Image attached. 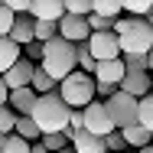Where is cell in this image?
<instances>
[{"label":"cell","mask_w":153,"mask_h":153,"mask_svg":"<svg viewBox=\"0 0 153 153\" xmlns=\"http://www.w3.org/2000/svg\"><path fill=\"white\" fill-rule=\"evenodd\" d=\"M30 117L39 124L42 137H46V134H65V130H68V124H72V108L62 101L59 91L39 94V101H36V108H33Z\"/></svg>","instance_id":"cell-1"},{"label":"cell","mask_w":153,"mask_h":153,"mask_svg":"<svg viewBox=\"0 0 153 153\" xmlns=\"http://www.w3.org/2000/svg\"><path fill=\"white\" fill-rule=\"evenodd\" d=\"M114 33L121 39V52L124 56H147L153 49V26L143 16H127L114 23Z\"/></svg>","instance_id":"cell-2"},{"label":"cell","mask_w":153,"mask_h":153,"mask_svg":"<svg viewBox=\"0 0 153 153\" xmlns=\"http://www.w3.org/2000/svg\"><path fill=\"white\" fill-rule=\"evenodd\" d=\"M42 68L56 78V82H65L75 68H78V46L56 36L52 42H46V52H42Z\"/></svg>","instance_id":"cell-3"},{"label":"cell","mask_w":153,"mask_h":153,"mask_svg":"<svg viewBox=\"0 0 153 153\" xmlns=\"http://www.w3.org/2000/svg\"><path fill=\"white\" fill-rule=\"evenodd\" d=\"M59 94L72 111H85L94 101V94H98V82L88 72H72L65 82H59Z\"/></svg>","instance_id":"cell-4"},{"label":"cell","mask_w":153,"mask_h":153,"mask_svg":"<svg viewBox=\"0 0 153 153\" xmlns=\"http://www.w3.org/2000/svg\"><path fill=\"white\" fill-rule=\"evenodd\" d=\"M104 104H108V114H111V121L117 124V130H127V127L140 124V98L117 91L114 98H108Z\"/></svg>","instance_id":"cell-5"},{"label":"cell","mask_w":153,"mask_h":153,"mask_svg":"<svg viewBox=\"0 0 153 153\" xmlns=\"http://www.w3.org/2000/svg\"><path fill=\"white\" fill-rule=\"evenodd\" d=\"M85 130L94 134V137H111V134L117 130V124L111 121L104 101H91V104L85 108Z\"/></svg>","instance_id":"cell-6"},{"label":"cell","mask_w":153,"mask_h":153,"mask_svg":"<svg viewBox=\"0 0 153 153\" xmlns=\"http://www.w3.org/2000/svg\"><path fill=\"white\" fill-rule=\"evenodd\" d=\"M88 49H91V56H94L98 62H111V59H121V56H124L117 33H91Z\"/></svg>","instance_id":"cell-7"},{"label":"cell","mask_w":153,"mask_h":153,"mask_svg":"<svg viewBox=\"0 0 153 153\" xmlns=\"http://www.w3.org/2000/svg\"><path fill=\"white\" fill-rule=\"evenodd\" d=\"M59 36L62 39H68V42H88L91 39V23H88V16H72V13H65L59 20Z\"/></svg>","instance_id":"cell-8"},{"label":"cell","mask_w":153,"mask_h":153,"mask_svg":"<svg viewBox=\"0 0 153 153\" xmlns=\"http://www.w3.org/2000/svg\"><path fill=\"white\" fill-rule=\"evenodd\" d=\"M36 68H39V65H36L33 59H26V56H23V59H20L10 72H7V75H3V82L10 85V91H16V88H33Z\"/></svg>","instance_id":"cell-9"},{"label":"cell","mask_w":153,"mask_h":153,"mask_svg":"<svg viewBox=\"0 0 153 153\" xmlns=\"http://www.w3.org/2000/svg\"><path fill=\"white\" fill-rule=\"evenodd\" d=\"M121 91L134 94V98H147V94H153V75L150 72H127L121 82Z\"/></svg>","instance_id":"cell-10"},{"label":"cell","mask_w":153,"mask_h":153,"mask_svg":"<svg viewBox=\"0 0 153 153\" xmlns=\"http://www.w3.org/2000/svg\"><path fill=\"white\" fill-rule=\"evenodd\" d=\"M124 75H127L124 56L121 59H111V62H98V68H94V78H98V82H108V85H121Z\"/></svg>","instance_id":"cell-11"},{"label":"cell","mask_w":153,"mask_h":153,"mask_svg":"<svg viewBox=\"0 0 153 153\" xmlns=\"http://www.w3.org/2000/svg\"><path fill=\"white\" fill-rule=\"evenodd\" d=\"M10 39L16 42V46H30L36 42V16H16V23H13V30H10Z\"/></svg>","instance_id":"cell-12"},{"label":"cell","mask_w":153,"mask_h":153,"mask_svg":"<svg viewBox=\"0 0 153 153\" xmlns=\"http://www.w3.org/2000/svg\"><path fill=\"white\" fill-rule=\"evenodd\" d=\"M30 16L59 23L62 16H65V0H33V13H30Z\"/></svg>","instance_id":"cell-13"},{"label":"cell","mask_w":153,"mask_h":153,"mask_svg":"<svg viewBox=\"0 0 153 153\" xmlns=\"http://www.w3.org/2000/svg\"><path fill=\"white\" fill-rule=\"evenodd\" d=\"M36 101H39V94L33 91V88H16V91H10V108H13L20 117H30L33 108H36Z\"/></svg>","instance_id":"cell-14"},{"label":"cell","mask_w":153,"mask_h":153,"mask_svg":"<svg viewBox=\"0 0 153 153\" xmlns=\"http://www.w3.org/2000/svg\"><path fill=\"white\" fill-rule=\"evenodd\" d=\"M72 147H75V153H108L104 137H94L88 130H78V134L72 137Z\"/></svg>","instance_id":"cell-15"},{"label":"cell","mask_w":153,"mask_h":153,"mask_svg":"<svg viewBox=\"0 0 153 153\" xmlns=\"http://www.w3.org/2000/svg\"><path fill=\"white\" fill-rule=\"evenodd\" d=\"M20 59H23V56H20V46H16L10 36H0V78H3Z\"/></svg>","instance_id":"cell-16"},{"label":"cell","mask_w":153,"mask_h":153,"mask_svg":"<svg viewBox=\"0 0 153 153\" xmlns=\"http://www.w3.org/2000/svg\"><path fill=\"white\" fill-rule=\"evenodd\" d=\"M124 140H127V147H137V150H143V147H153V134L143 127V124H134V127H127L121 130Z\"/></svg>","instance_id":"cell-17"},{"label":"cell","mask_w":153,"mask_h":153,"mask_svg":"<svg viewBox=\"0 0 153 153\" xmlns=\"http://www.w3.org/2000/svg\"><path fill=\"white\" fill-rule=\"evenodd\" d=\"M13 134H16V137H23V140H30V143H39V140H42V130H39V124L33 121V117H20Z\"/></svg>","instance_id":"cell-18"},{"label":"cell","mask_w":153,"mask_h":153,"mask_svg":"<svg viewBox=\"0 0 153 153\" xmlns=\"http://www.w3.org/2000/svg\"><path fill=\"white\" fill-rule=\"evenodd\" d=\"M56 85H59V82H56L42 65H39V68H36V78H33V91H36V94H52Z\"/></svg>","instance_id":"cell-19"},{"label":"cell","mask_w":153,"mask_h":153,"mask_svg":"<svg viewBox=\"0 0 153 153\" xmlns=\"http://www.w3.org/2000/svg\"><path fill=\"white\" fill-rule=\"evenodd\" d=\"M121 10H124V0H94V13H98V16H111V20H117Z\"/></svg>","instance_id":"cell-20"},{"label":"cell","mask_w":153,"mask_h":153,"mask_svg":"<svg viewBox=\"0 0 153 153\" xmlns=\"http://www.w3.org/2000/svg\"><path fill=\"white\" fill-rule=\"evenodd\" d=\"M59 36V23H52V20H36V39L39 42H52Z\"/></svg>","instance_id":"cell-21"},{"label":"cell","mask_w":153,"mask_h":153,"mask_svg":"<svg viewBox=\"0 0 153 153\" xmlns=\"http://www.w3.org/2000/svg\"><path fill=\"white\" fill-rule=\"evenodd\" d=\"M39 143H42V147H46L49 153H62L65 147H72V140H68L65 134H46V137H42Z\"/></svg>","instance_id":"cell-22"},{"label":"cell","mask_w":153,"mask_h":153,"mask_svg":"<svg viewBox=\"0 0 153 153\" xmlns=\"http://www.w3.org/2000/svg\"><path fill=\"white\" fill-rule=\"evenodd\" d=\"M65 13H72V16H91L94 0H65Z\"/></svg>","instance_id":"cell-23"},{"label":"cell","mask_w":153,"mask_h":153,"mask_svg":"<svg viewBox=\"0 0 153 153\" xmlns=\"http://www.w3.org/2000/svg\"><path fill=\"white\" fill-rule=\"evenodd\" d=\"M16 121H20V114H16L10 104H7V108H0V134H7V137H10V134L16 130Z\"/></svg>","instance_id":"cell-24"},{"label":"cell","mask_w":153,"mask_h":153,"mask_svg":"<svg viewBox=\"0 0 153 153\" xmlns=\"http://www.w3.org/2000/svg\"><path fill=\"white\" fill-rule=\"evenodd\" d=\"M0 153H33V143L23 140V137H16V134H10V140L0 147Z\"/></svg>","instance_id":"cell-25"},{"label":"cell","mask_w":153,"mask_h":153,"mask_svg":"<svg viewBox=\"0 0 153 153\" xmlns=\"http://www.w3.org/2000/svg\"><path fill=\"white\" fill-rule=\"evenodd\" d=\"M124 10H130L134 16H150L153 13V0H124Z\"/></svg>","instance_id":"cell-26"},{"label":"cell","mask_w":153,"mask_h":153,"mask_svg":"<svg viewBox=\"0 0 153 153\" xmlns=\"http://www.w3.org/2000/svg\"><path fill=\"white\" fill-rule=\"evenodd\" d=\"M140 124H143V127L153 134V94L140 98Z\"/></svg>","instance_id":"cell-27"},{"label":"cell","mask_w":153,"mask_h":153,"mask_svg":"<svg viewBox=\"0 0 153 153\" xmlns=\"http://www.w3.org/2000/svg\"><path fill=\"white\" fill-rule=\"evenodd\" d=\"M13 23H16V13H13L10 7H3V3H0V36H10Z\"/></svg>","instance_id":"cell-28"},{"label":"cell","mask_w":153,"mask_h":153,"mask_svg":"<svg viewBox=\"0 0 153 153\" xmlns=\"http://www.w3.org/2000/svg\"><path fill=\"white\" fill-rule=\"evenodd\" d=\"M124 65H127V72H147L150 59L147 56H124Z\"/></svg>","instance_id":"cell-29"},{"label":"cell","mask_w":153,"mask_h":153,"mask_svg":"<svg viewBox=\"0 0 153 153\" xmlns=\"http://www.w3.org/2000/svg\"><path fill=\"white\" fill-rule=\"evenodd\" d=\"M104 147H108V153H124L127 140H124V134H121V130H114L111 137H104Z\"/></svg>","instance_id":"cell-30"},{"label":"cell","mask_w":153,"mask_h":153,"mask_svg":"<svg viewBox=\"0 0 153 153\" xmlns=\"http://www.w3.org/2000/svg\"><path fill=\"white\" fill-rule=\"evenodd\" d=\"M3 7H10L13 13H33V0H3Z\"/></svg>","instance_id":"cell-31"},{"label":"cell","mask_w":153,"mask_h":153,"mask_svg":"<svg viewBox=\"0 0 153 153\" xmlns=\"http://www.w3.org/2000/svg\"><path fill=\"white\" fill-rule=\"evenodd\" d=\"M23 49H26V59H39V62H42V52H46V42H39V39H36V42L23 46Z\"/></svg>","instance_id":"cell-32"},{"label":"cell","mask_w":153,"mask_h":153,"mask_svg":"<svg viewBox=\"0 0 153 153\" xmlns=\"http://www.w3.org/2000/svg\"><path fill=\"white\" fill-rule=\"evenodd\" d=\"M7 104H10V85L0 78V108H7Z\"/></svg>","instance_id":"cell-33"},{"label":"cell","mask_w":153,"mask_h":153,"mask_svg":"<svg viewBox=\"0 0 153 153\" xmlns=\"http://www.w3.org/2000/svg\"><path fill=\"white\" fill-rule=\"evenodd\" d=\"M33 153H49V150H46L42 143H33Z\"/></svg>","instance_id":"cell-34"},{"label":"cell","mask_w":153,"mask_h":153,"mask_svg":"<svg viewBox=\"0 0 153 153\" xmlns=\"http://www.w3.org/2000/svg\"><path fill=\"white\" fill-rule=\"evenodd\" d=\"M147 59H150V68H153V49H150V52H147Z\"/></svg>","instance_id":"cell-35"},{"label":"cell","mask_w":153,"mask_h":153,"mask_svg":"<svg viewBox=\"0 0 153 153\" xmlns=\"http://www.w3.org/2000/svg\"><path fill=\"white\" fill-rule=\"evenodd\" d=\"M137 153H153V147H143V150H137Z\"/></svg>","instance_id":"cell-36"},{"label":"cell","mask_w":153,"mask_h":153,"mask_svg":"<svg viewBox=\"0 0 153 153\" xmlns=\"http://www.w3.org/2000/svg\"><path fill=\"white\" fill-rule=\"evenodd\" d=\"M62 153H75V147H65V150H62Z\"/></svg>","instance_id":"cell-37"},{"label":"cell","mask_w":153,"mask_h":153,"mask_svg":"<svg viewBox=\"0 0 153 153\" xmlns=\"http://www.w3.org/2000/svg\"><path fill=\"white\" fill-rule=\"evenodd\" d=\"M150 26H153V13H150Z\"/></svg>","instance_id":"cell-38"}]
</instances>
